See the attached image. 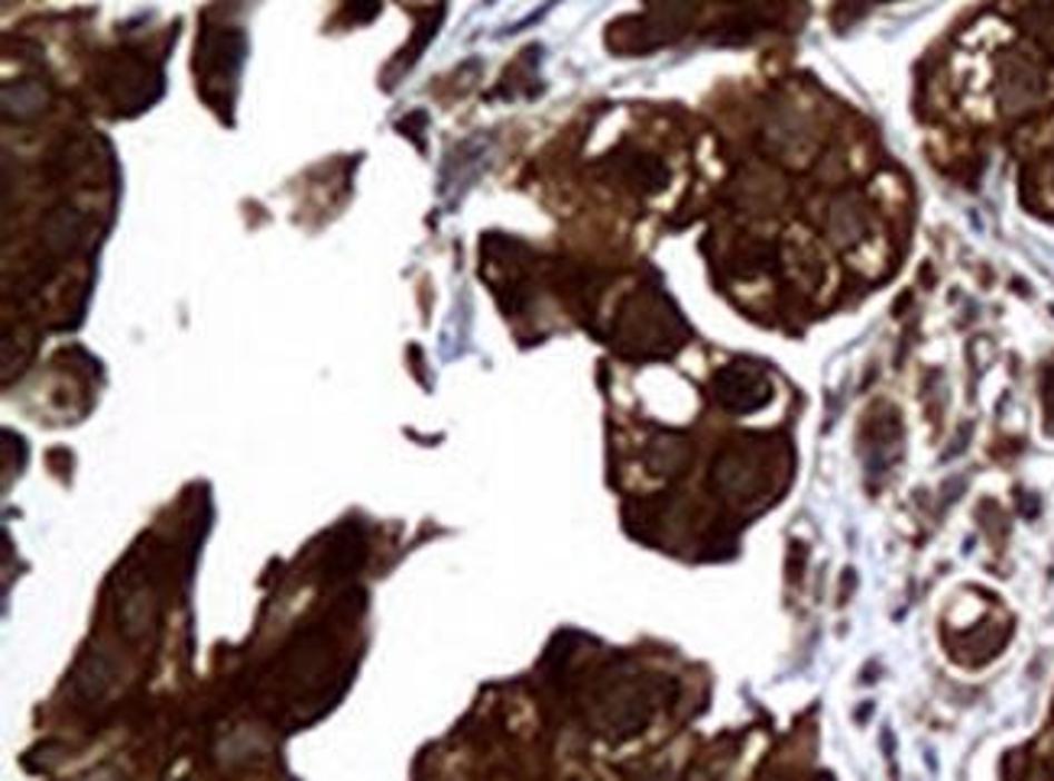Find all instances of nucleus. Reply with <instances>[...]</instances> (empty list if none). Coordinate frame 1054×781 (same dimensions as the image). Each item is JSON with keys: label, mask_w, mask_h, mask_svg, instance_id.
<instances>
[{"label": "nucleus", "mask_w": 1054, "mask_h": 781, "mask_svg": "<svg viewBox=\"0 0 1054 781\" xmlns=\"http://www.w3.org/2000/svg\"><path fill=\"white\" fill-rule=\"evenodd\" d=\"M715 389H717V399H720L727 409H733V412H747V409H756V406H762V403H759L756 396H750V393L769 396V393H766L762 376L753 370H740V367H730V370L717 373Z\"/></svg>", "instance_id": "1"}, {"label": "nucleus", "mask_w": 1054, "mask_h": 781, "mask_svg": "<svg viewBox=\"0 0 1054 781\" xmlns=\"http://www.w3.org/2000/svg\"><path fill=\"white\" fill-rule=\"evenodd\" d=\"M108 684H111V662H108L101 652L88 655V659L78 665L76 691L85 701H98V698L108 691Z\"/></svg>", "instance_id": "2"}]
</instances>
